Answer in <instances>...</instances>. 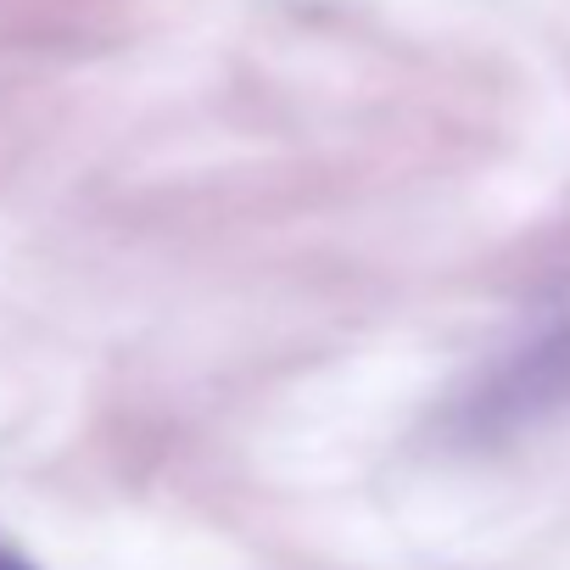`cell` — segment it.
Instances as JSON below:
<instances>
[{
    "label": "cell",
    "instance_id": "obj_1",
    "mask_svg": "<svg viewBox=\"0 0 570 570\" xmlns=\"http://www.w3.org/2000/svg\"><path fill=\"white\" fill-rule=\"evenodd\" d=\"M570 403V308L514 342L453 409L464 436H514Z\"/></svg>",
    "mask_w": 570,
    "mask_h": 570
},
{
    "label": "cell",
    "instance_id": "obj_2",
    "mask_svg": "<svg viewBox=\"0 0 570 570\" xmlns=\"http://www.w3.org/2000/svg\"><path fill=\"white\" fill-rule=\"evenodd\" d=\"M0 570H35V564H29L23 553H12L7 542H0Z\"/></svg>",
    "mask_w": 570,
    "mask_h": 570
}]
</instances>
